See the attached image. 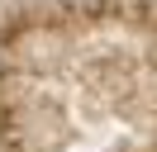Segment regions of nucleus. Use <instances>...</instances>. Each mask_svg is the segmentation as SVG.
<instances>
[{"mask_svg": "<svg viewBox=\"0 0 157 152\" xmlns=\"http://www.w3.org/2000/svg\"><path fill=\"white\" fill-rule=\"evenodd\" d=\"M62 5H71L76 14H105V5H109V0H62Z\"/></svg>", "mask_w": 157, "mask_h": 152, "instance_id": "f257e3e1", "label": "nucleus"}]
</instances>
